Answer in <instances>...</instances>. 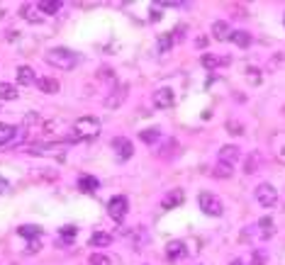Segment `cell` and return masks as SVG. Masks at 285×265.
<instances>
[{
	"mask_svg": "<svg viewBox=\"0 0 285 265\" xmlns=\"http://www.w3.org/2000/svg\"><path fill=\"white\" fill-rule=\"evenodd\" d=\"M178 151H181L178 141H176V139H168V141H163V146L158 148V158H161V161H171V158L178 156Z\"/></svg>",
	"mask_w": 285,
	"mask_h": 265,
	"instance_id": "7c38bea8",
	"label": "cell"
},
{
	"mask_svg": "<svg viewBox=\"0 0 285 265\" xmlns=\"http://www.w3.org/2000/svg\"><path fill=\"white\" fill-rule=\"evenodd\" d=\"M110 146H112V151H115V156H117L120 161H130V158L134 156V146H132V141H130L127 136H115V139L110 141Z\"/></svg>",
	"mask_w": 285,
	"mask_h": 265,
	"instance_id": "5b68a950",
	"label": "cell"
},
{
	"mask_svg": "<svg viewBox=\"0 0 285 265\" xmlns=\"http://www.w3.org/2000/svg\"><path fill=\"white\" fill-rule=\"evenodd\" d=\"M183 202H185V193H183L181 188H173L171 193H166V197L161 199L163 209H176V207H181Z\"/></svg>",
	"mask_w": 285,
	"mask_h": 265,
	"instance_id": "30bf717a",
	"label": "cell"
},
{
	"mask_svg": "<svg viewBox=\"0 0 285 265\" xmlns=\"http://www.w3.org/2000/svg\"><path fill=\"white\" fill-rule=\"evenodd\" d=\"M151 100H154V107H158V110H168V107H173L176 95H173L171 88H156L154 95H151Z\"/></svg>",
	"mask_w": 285,
	"mask_h": 265,
	"instance_id": "ba28073f",
	"label": "cell"
},
{
	"mask_svg": "<svg viewBox=\"0 0 285 265\" xmlns=\"http://www.w3.org/2000/svg\"><path fill=\"white\" fill-rule=\"evenodd\" d=\"M239 156H241V151H239V146H234V144H227V146L219 148V161H224V163H229V166H234V163L239 161Z\"/></svg>",
	"mask_w": 285,
	"mask_h": 265,
	"instance_id": "4fadbf2b",
	"label": "cell"
},
{
	"mask_svg": "<svg viewBox=\"0 0 285 265\" xmlns=\"http://www.w3.org/2000/svg\"><path fill=\"white\" fill-rule=\"evenodd\" d=\"M37 88L44 93V95H56L61 88H59V80L56 78H52V75H44V78H39L37 80Z\"/></svg>",
	"mask_w": 285,
	"mask_h": 265,
	"instance_id": "9a60e30c",
	"label": "cell"
},
{
	"mask_svg": "<svg viewBox=\"0 0 285 265\" xmlns=\"http://www.w3.org/2000/svg\"><path fill=\"white\" fill-rule=\"evenodd\" d=\"M17 97V88H12L10 83H0V100H15Z\"/></svg>",
	"mask_w": 285,
	"mask_h": 265,
	"instance_id": "4dcf8cb0",
	"label": "cell"
},
{
	"mask_svg": "<svg viewBox=\"0 0 285 265\" xmlns=\"http://www.w3.org/2000/svg\"><path fill=\"white\" fill-rule=\"evenodd\" d=\"M171 47H173V37H168V34L158 37V49H161V51H168Z\"/></svg>",
	"mask_w": 285,
	"mask_h": 265,
	"instance_id": "836d02e7",
	"label": "cell"
},
{
	"mask_svg": "<svg viewBox=\"0 0 285 265\" xmlns=\"http://www.w3.org/2000/svg\"><path fill=\"white\" fill-rule=\"evenodd\" d=\"M232 42H234L239 49H246V47L251 44V34H249L246 29H234V32H232Z\"/></svg>",
	"mask_w": 285,
	"mask_h": 265,
	"instance_id": "603a6c76",
	"label": "cell"
},
{
	"mask_svg": "<svg viewBox=\"0 0 285 265\" xmlns=\"http://www.w3.org/2000/svg\"><path fill=\"white\" fill-rule=\"evenodd\" d=\"M100 134V120L98 117H80L73 124V139H95Z\"/></svg>",
	"mask_w": 285,
	"mask_h": 265,
	"instance_id": "7a4b0ae2",
	"label": "cell"
},
{
	"mask_svg": "<svg viewBox=\"0 0 285 265\" xmlns=\"http://www.w3.org/2000/svg\"><path fill=\"white\" fill-rule=\"evenodd\" d=\"M229 265H249V263H246L244 258H234V261H232V263H229Z\"/></svg>",
	"mask_w": 285,
	"mask_h": 265,
	"instance_id": "74e56055",
	"label": "cell"
},
{
	"mask_svg": "<svg viewBox=\"0 0 285 265\" xmlns=\"http://www.w3.org/2000/svg\"><path fill=\"white\" fill-rule=\"evenodd\" d=\"M98 188H100L98 178H93V175H80L78 178V190L80 193H95Z\"/></svg>",
	"mask_w": 285,
	"mask_h": 265,
	"instance_id": "7402d4cb",
	"label": "cell"
},
{
	"mask_svg": "<svg viewBox=\"0 0 285 265\" xmlns=\"http://www.w3.org/2000/svg\"><path fill=\"white\" fill-rule=\"evenodd\" d=\"M76 234H78L76 226H61V239H73Z\"/></svg>",
	"mask_w": 285,
	"mask_h": 265,
	"instance_id": "d590c367",
	"label": "cell"
},
{
	"mask_svg": "<svg viewBox=\"0 0 285 265\" xmlns=\"http://www.w3.org/2000/svg\"><path fill=\"white\" fill-rule=\"evenodd\" d=\"M227 129H229L232 134H236V136H239V134H244V129H241V122H236V120H229V122H227Z\"/></svg>",
	"mask_w": 285,
	"mask_h": 265,
	"instance_id": "e575fe53",
	"label": "cell"
},
{
	"mask_svg": "<svg viewBox=\"0 0 285 265\" xmlns=\"http://www.w3.org/2000/svg\"><path fill=\"white\" fill-rule=\"evenodd\" d=\"M256 226H259V231H261L263 239H271V236L276 234V221H273L271 217H261V219L256 221Z\"/></svg>",
	"mask_w": 285,
	"mask_h": 265,
	"instance_id": "ffe728a7",
	"label": "cell"
},
{
	"mask_svg": "<svg viewBox=\"0 0 285 265\" xmlns=\"http://www.w3.org/2000/svg\"><path fill=\"white\" fill-rule=\"evenodd\" d=\"M7 190V180L5 178H0V193H5Z\"/></svg>",
	"mask_w": 285,
	"mask_h": 265,
	"instance_id": "f35d334b",
	"label": "cell"
},
{
	"mask_svg": "<svg viewBox=\"0 0 285 265\" xmlns=\"http://www.w3.org/2000/svg\"><path fill=\"white\" fill-rule=\"evenodd\" d=\"M29 178H32V180L54 183V180H59V173H56L54 168H37V170H29Z\"/></svg>",
	"mask_w": 285,
	"mask_h": 265,
	"instance_id": "2e32d148",
	"label": "cell"
},
{
	"mask_svg": "<svg viewBox=\"0 0 285 265\" xmlns=\"http://www.w3.org/2000/svg\"><path fill=\"white\" fill-rule=\"evenodd\" d=\"M232 173H234V168L224 161H217V166H212V170H210V175L217 180H227V178H232Z\"/></svg>",
	"mask_w": 285,
	"mask_h": 265,
	"instance_id": "d6986e66",
	"label": "cell"
},
{
	"mask_svg": "<svg viewBox=\"0 0 285 265\" xmlns=\"http://www.w3.org/2000/svg\"><path fill=\"white\" fill-rule=\"evenodd\" d=\"M261 163H263L261 151H251V153L246 156V161H244V173H246V175H254V173L261 168Z\"/></svg>",
	"mask_w": 285,
	"mask_h": 265,
	"instance_id": "5bb4252c",
	"label": "cell"
},
{
	"mask_svg": "<svg viewBox=\"0 0 285 265\" xmlns=\"http://www.w3.org/2000/svg\"><path fill=\"white\" fill-rule=\"evenodd\" d=\"M44 61L52 64L54 68L71 71V68H76V64H78V56H76L73 51H69V49H64V47H56V49H49V51L44 54Z\"/></svg>",
	"mask_w": 285,
	"mask_h": 265,
	"instance_id": "6da1fadb",
	"label": "cell"
},
{
	"mask_svg": "<svg viewBox=\"0 0 285 265\" xmlns=\"http://www.w3.org/2000/svg\"><path fill=\"white\" fill-rule=\"evenodd\" d=\"M130 95V85H117L110 95H107V100H105V105L110 107V110H117L122 102H125V97Z\"/></svg>",
	"mask_w": 285,
	"mask_h": 265,
	"instance_id": "9c48e42d",
	"label": "cell"
},
{
	"mask_svg": "<svg viewBox=\"0 0 285 265\" xmlns=\"http://www.w3.org/2000/svg\"><path fill=\"white\" fill-rule=\"evenodd\" d=\"M185 256V243L183 241H171L168 246H166V258L168 261H178V258H183Z\"/></svg>",
	"mask_w": 285,
	"mask_h": 265,
	"instance_id": "ac0fdd59",
	"label": "cell"
},
{
	"mask_svg": "<svg viewBox=\"0 0 285 265\" xmlns=\"http://www.w3.org/2000/svg\"><path fill=\"white\" fill-rule=\"evenodd\" d=\"M232 27H229V22L227 20H217L212 24V39L217 42H227V39H232Z\"/></svg>",
	"mask_w": 285,
	"mask_h": 265,
	"instance_id": "8fae6325",
	"label": "cell"
},
{
	"mask_svg": "<svg viewBox=\"0 0 285 265\" xmlns=\"http://www.w3.org/2000/svg\"><path fill=\"white\" fill-rule=\"evenodd\" d=\"M64 148L66 146H61V144H29V148H27V153H32V156H54V158H64Z\"/></svg>",
	"mask_w": 285,
	"mask_h": 265,
	"instance_id": "8992f818",
	"label": "cell"
},
{
	"mask_svg": "<svg viewBox=\"0 0 285 265\" xmlns=\"http://www.w3.org/2000/svg\"><path fill=\"white\" fill-rule=\"evenodd\" d=\"M271 146H273V153H276V158L285 163V132H278L273 136V141H271Z\"/></svg>",
	"mask_w": 285,
	"mask_h": 265,
	"instance_id": "44dd1931",
	"label": "cell"
},
{
	"mask_svg": "<svg viewBox=\"0 0 285 265\" xmlns=\"http://www.w3.org/2000/svg\"><path fill=\"white\" fill-rule=\"evenodd\" d=\"M59 7H61V2H59V0H42V2L37 5V10H42L44 15H56V12H59Z\"/></svg>",
	"mask_w": 285,
	"mask_h": 265,
	"instance_id": "4316f807",
	"label": "cell"
},
{
	"mask_svg": "<svg viewBox=\"0 0 285 265\" xmlns=\"http://www.w3.org/2000/svg\"><path fill=\"white\" fill-rule=\"evenodd\" d=\"M198 202H200V209H203L205 214H210V217H219V214L224 212L222 199L217 197V195H212V193H200Z\"/></svg>",
	"mask_w": 285,
	"mask_h": 265,
	"instance_id": "3957f363",
	"label": "cell"
},
{
	"mask_svg": "<svg viewBox=\"0 0 285 265\" xmlns=\"http://www.w3.org/2000/svg\"><path fill=\"white\" fill-rule=\"evenodd\" d=\"M110 243H112V236L105 234V231H95L90 236V246H95V248H107Z\"/></svg>",
	"mask_w": 285,
	"mask_h": 265,
	"instance_id": "cb8c5ba5",
	"label": "cell"
},
{
	"mask_svg": "<svg viewBox=\"0 0 285 265\" xmlns=\"http://www.w3.org/2000/svg\"><path fill=\"white\" fill-rule=\"evenodd\" d=\"M37 80H39V78H37V73H34L32 66L17 68V83H20V85H32V83H37Z\"/></svg>",
	"mask_w": 285,
	"mask_h": 265,
	"instance_id": "e0dca14e",
	"label": "cell"
},
{
	"mask_svg": "<svg viewBox=\"0 0 285 265\" xmlns=\"http://www.w3.org/2000/svg\"><path fill=\"white\" fill-rule=\"evenodd\" d=\"M158 136H161V134H158L156 127H154V129H144V132H139V139H142L144 144H149V146H154V144L158 141Z\"/></svg>",
	"mask_w": 285,
	"mask_h": 265,
	"instance_id": "f546056e",
	"label": "cell"
},
{
	"mask_svg": "<svg viewBox=\"0 0 285 265\" xmlns=\"http://www.w3.org/2000/svg\"><path fill=\"white\" fill-rule=\"evenodd\" d=\"M29 243H32V246H27V253H37V251L42 248V246H39V241H29Z\"/></svg>",
	"mask_w": 285,
	"mask_h": 265,
	"instance_id": "8d00e7d4",
	"label": "cell"
},
{
	"mask_svg": "<svg viewBox=\"0 0 285 265\" xmlns=\"http://www.w3.org/2000/svg\"><path fill=\"white\" fill-rule=\"evenodd\" d=\"M20 12H22V17H25L27 22H34V24H37V22H42V12H37V7H29V5H25Z\"/></svg>",
	"mask_w": 285,
	"mask_h": 265,
	"instance_id": "f1b7e54d",
	"label": "cell"
},
{
	"mask_svg": "<svg viewBox=\"0 0 285 265\" xmlns=\"http://www.w3.org/2000/svg\"><path fill=\"white\" fill-rule=\"evenodd\" d=\"M268 263V256L263 253V251H254V256H251V265H266Z\"/></svg>",
	"mask_w": 285,
	"mask_h": 265,
	"instance_id": "d6a6232c",
	"label": "cell"
},
{
	"mask_svg": "<svg viewBox=\"0 0 285 265\" xmlns=\"http://www.w3.org/2000/svg\"><path fill=\"white\" fill-rule=\"evenodd\" d=\"M17 234H20V236H25V239H34V241H37V239L42 236V229H39V226H34V224H32V226H29V224H22V226L17 229Z\"/></svg>",
	"mask_w": 285,
	"mask_h": 265,
	"instance_id": "d4e9b609",
	"label": "cell"
},
{
	"mask_svg": "<svg viewBox=\"0 0 285 265\" xmlns=\"http://www.w3.org/2000/svg\"><path fill=\"white\" fill-rule=\"evenodd\" d=\"M127 209H130V199L125 197V195H115V197L107 202V214L115 221H122L125 214H127Z\"/></svg>",
	"mask_w": 285,
	"mask_h": 265,
	"instance_id": "277c9868",
	"label": "cell"
},
{
	"mask_svg": "<svg viewBox=\"0 0 285 265\" xmlns=\"http://www.w3.org/2000/svg\"><path fill=\"white\" fill-rule=\"evenodd\" d=\"M88 263L90 265H112V261H110L107 256H103V253H93Z\"/></svg>",
	"mask_w": 285,
	"mask_h": 265,
	"instance_id": "1f68e13d",
	"label": "cell"
},
{
	"mask_svg": "<svg viewBox=\"0 0 285 265\" xmlns=\"http://www.w3.org/2000/svg\"><path fill=\"white\" fill-rule=\"evenodd\" d=\"M15 127L12 124H5V122H0V146H5V144H10L12 141V136H15Z\"/></svg>",
	"mask_w": 285,
	"mask_h": 265,
	"instance_id": "83f0119b",
	"label": "cell"
},
{
	"mask_svg": "<svg viewBox=\"0 0 285 265\" xmlns=\"http://www.w3.org/2000/svg\"><path fill=\"white\" fill-rule=\"evenodd\" d=\"M256 199H259V204L261 207H276L278 204V193H276V188L273 185H268V183H263V185H259L256 188Z\"/></svg>",
	"mask_w": 285,
	"mask_h": 265,
	"instance_id": "52a82bcc",
	"label": "cell"
},
{
	"mask_svg": "<svg viewBox=\"0 0 285 265\" xmlns=\"http://www.w3.org/2000/svg\"><path fill=\"white\" fill-rule=\"evenodd\" d=\"M200 64L205 68H217V66H222V64H229V59H219L214 54H203L200 56Z\"/></svg>",
	"mask_w": 285,
	"mask_h": 265,
	"instance_id": "484cf974",
	"label": "cell"
}]
</instances>
